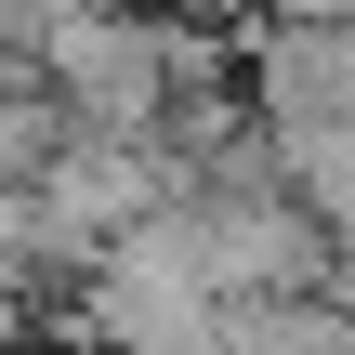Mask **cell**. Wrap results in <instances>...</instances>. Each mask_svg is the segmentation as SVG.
I'll return each mask as SVG.
<instances>
[{
	"label": "cell",
	"mask_w": 355,
	"mask_h": 355,
	"mask_svg": "<svg viewBox=\"0 0 355 355\" xmlns=\"http://www.w3.org/2000/svg\"><path fill=\"white\" fill-rule=\"evenodd\" d=\"M40 13H53V0H0V40H40Z\"/></svg>",
	"instance_id": "obj_2"
},
{
	"label": "cell",
	"mask_w": 355,
	"mask_h": 355,
	"mask_svg": "<svg viewBox=\"0 0 355 355\" xmlns=\"http://www.w3.org/2000/svg\"><path fill=\"white\" fill-rule=\"evenodd\" d=\"M26 53H40V79L79 132H158V105H171L158 13H132V0H53Z\"/></svg>",
	"instance_id": "obj_1"
}]
</instances>
